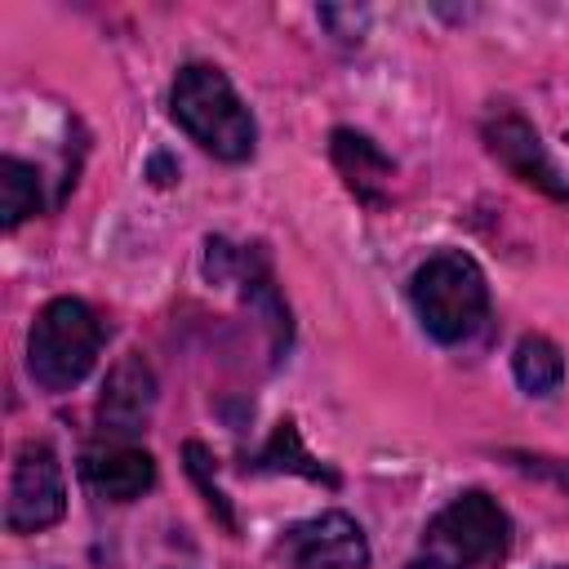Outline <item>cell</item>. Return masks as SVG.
<instances>
[{
    "instance_id": "6da1fadb",
    "label": "cell",
    "mask_w": 569,
    "mask_h": 569,
    "mask_svg": "<svg viewBox=\"0 0 569 569\" xmlns=\"http://www.w3.org/2000/svg\"><path fill=\"white\" fill-rule=\"evenodd\" d=\"M173 120L218 160H249L253 156L258 124H253L249 107L240 102V93L231 89V80L209 62H191L178 71Z\"/></svg>"
},
{
    "instance_id": "7a4b0ae2",
    "label": "cell",
    "mask_w": 569,
    "mask_h": 569,
    "mask_svg": "<svg viewBox=\"0 0 569 569\" xmlns=\"http://www.w3.org/2000/svg\"><path fill=\"white\" fill-rule=\"evenodd\" d=\"M413 311L422 320V329L436 342H462L480 329L485 311H489V284L485 271L462 253V249H445L431 253L409 284Z\"/></svg>"
},
{
    "instance_id": "3957f363",
    "label": "cell",
    "mask_w": 569,
    "mask_h": 569,
    "mask_svg": "<svg viewBox=\"0 0 569 569\" xmlns=\"http://www.w3.org/2000/svg\"><path fill=\"white\" fill-rule=\"evenodd\" d=\"M102 351V320L80 298H53L40 307L27 333V369L44 391H71Z\"/></svg>"
},
{
    "instance_id": "277c9868",
    "label": "cell",
    "mask_w": 569,
    "mask_h": 569,
    "mask_svg": "<svg viewBox=\"0 0 569 569\" xmlns=\"http://www.w3.org/2000/svg\"><path fill=\"white\" fill-rule=\"evenodd\" d=\"M422 547L431 560H445L453 569H485L511 551V520L489 493L471 489L431 516Z\"/></svg>"
},
{
    "instance_id": "5b68a950",
    "label": "cell",
    "mask_w": 569,
    "mask_h": 569,
    "mask_svg": "<svg viewBox=\"0 0 569 569\" xmlns=\"http://www.w3.org/2000/svg\"><path fill=\"white\" fill-rule=\"evenodd\" d=\"M62 511H67V489H62L58 453L40 440H27L9 471L4 525L9 533H40L53 520H62Z\"/></svg>"
},
{
    "instance_id": "8992f818",
    "label": "cell",
    "mask_w": 569,
    "mask_h": 569,
    "mask_svg": "<svg viewBox=\"0 0 569 569\" xmlns=\"http://www.w3.org/2000/svg\"><path fill=\"white\" fill-rule=\"evenodd\" d=\"M280 556L293 569H365L369 542L347 511H320V516L284 529Z\"/></svg>"
},
{
    "instance_id": "52a82bcc",
    "label": "cell",
    "mask_w": 569,
    "mask_h": 569,
    "mask_svg": "<svg viewBox=\"0 0 569 569\" xmlns=\"http://www.w3.org/2000/svg\"><path fill=\"white\" fill-rule=\"evenodd\" d=\"M485 142H489V151H493L520 182H529V187H538V191H547V196H556V200H569V187L560 182L556 164L547 160L538 133H533L516 111L489 116V120H485Z\"/></svg>"
},
{
    "instance_id": "ba28073f",
    "label": "cell",
    "mask_w": 569,
    "mask_h": 569,
    "mask_svg": "<svg viewBox=\"0 0 569 569\" xmlns=\"http://www.w3.org/2000/svg\"><path fill=\"white\" fill-rule=\"evenodd\" d=\"M151 405H156V373H151V365L138 351L120 356L111 365L107 382H102V400H98L102 427L116 431V436H133L151 418Z\"/></svg>"
},
{
    "instance_id": "9c48e42d",
    "label": "cell",
    "mask_w": 569,
    "mask_h": 569,
    "mask_svg": "<svg viewBox=\"0 0 569 569\" xmlns=\"http://www.w3.org/2000/svg\"><path fill=\"white\" fill-rule=\"evenodd\" d=\"M89 489L107 502H133L156 485V462L147 449L133 445H107V449H89L80 462Z\"/></svg>"
},
{
    "instance_id": "30bf717a",
    "label": "cell",
    "mask_w": 569,
    "mask_h": 569,
    "mask_svg": "<svg viewBox=\"0 0 569 569\" xmlns=\"http://www.w3.org/2000/svg\"><path fill=\"white\" fill-rule=\"evenodd\" d=\"M333 164L342 169L347 187L360 196V200H382V191L391 187V160L378 151L373 138L365 133H351V129H333Z\"/></svg>"
},
{
    "instance_id": "8fae6325",
    "label": "cell",
    "mask_w": 569,
    "mask_h": 569,
    "mask_svg": "<svg viewBox=\"0 0 569 569\" xmlns=\"http://www.w3.org/2000/svg\"><path fill=\"white\" fill-rule=\"evenodd\" d=\"M511 369H516V382L529 391V396H551L560 391L565 382V356L551 338L542 333H529L516 342V356H511Z\"/></svg>"
},
{
    "instance_id": "7c38bea8",
    "label": "cell",
    "mask_w": 569,
    "mask_h": 569,
    "mask_svg": "<svg viewBox=\"0 0 569 569\" xmlns=\"http://www.w3.org/2000/svg\"><path fill=\"white\" fill-rule=\"evenodd\" d=\"M36 209H40V178H36V169L13 160V156H4L0 160V218H4V227H18Z\"/></svg>"
},
{
    "instance_id": "4fadbf2b",
    "label": "cell",
    "mask_w": 569,
    "mask_h": 569,
    "mask_svg": "<svg viewBox=\"0 0 569 569\" xmlns=\"http://www.w3.org/2000/svg\"><path fill=\"white\" fill-rule=\"evenodd\" d=\"M258 467H267V471H302V476H311V480L338 485V476H333L329 467H320V462H316V458H311V453L298 445L293 422H280V427H276V436H271V445L262 449Z\"/></svg>"
},
{
    "instance_id": "5bb4252c",
    "label": "cell",
    "mask_w": 569,
    "mask_h": 569,
    "mask_svg": "<svg viewBox=\"0 0 569 569\" xmlns=\"http://www.w3.org/2000/svg\"><path fill=\"white\" fill-rule=\"evenodd\" d=\"M409 569H453V565H445V560H431V556H427V560H413Z\"/></svg>"
},
{
    "instance_id": "9a60e30c",
    "label": "cell",
    "mask_w": 569,
    "mask_h": 569,
    "mask_svg": "<svg viewBox=\"0 0 569 569\" xmlns=\"http://www.w3.org/2000/svg\"><path fill=\"white\" fill-rule=\"evenodd\" d=\"M556 569H569V565H556Z\"/></svg>"
}]
</instances>
